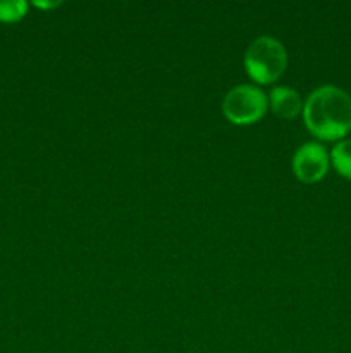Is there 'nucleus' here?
I'll return each instance as SVG.
<instances>
[{
	"mask_svg": "<svg viewBox=\"0 0 351 353\" xmlns=\"http://www.w3.org/2000/svg\"><path fill=\"white\" fill-rule=\"evenodd\" d=\"M303 119L320 140L344 138L351 131V97L336 85L319 86L303 103Z\"/></svg>",
	"mask_w": 351,
	"mask_h": 353,
	"instance_id": "1",
	"label": "nucleus"
},
{
	"mask_svg": "<svg viewBox=\"0 0 351 353\" xmlns=\"http://www.w3.org/2000/svg\"><path fill=\"white\" fill-rule=\"evenodd\" d=\"M288 50L277 38L258 37L248 45L244 52V69L255 83L270 85L275 83L286 71Z\"/></svg>",
	"mask_w": 351,
	"mask_h": 353,
	"instance_id": "2",
	"label": "nucleus"
},
{
	"mask_svg": "<svg viewBox=\"0 0 351 353\" xmlns=\"http://www.w3.org/2000/svg\"><path fill=\"white\" fill-rule=\"evenodd\" d=\"M268 99L264 93V90L258 88L257 85L243 83L236 85L226 93L222 102L224 116L227 121L237 126H248L262 117L267 112Z\"/></svg>",
	"mask_w": 351,
	"mask_h": 353,
	"instance_id": "3",
	"label": "nucleus"
},
{
	"mask_svg": "<svg viewBox=\"0 0 351 353\" xmlns=\"http://www.w3.org/2000/svg\"><path fill=\"white\" fill-rule=\"evenodd\" d=\"M330 157L319 141H306L292 155V172L301 183H319L329 171Z\"/></svg>",
	"mask_w": 351,
	"mask_h": 353,
	"instance_id": "4",
	"label": "nucleus"
},
{
	"mask_svg": "<svg viewBox=\"0 0 351 353\" xmlns=\"http://www.w3.org/2000/svg\"><path fill=\"white\" fill-rule=\"evenodd\" d=\"M268 102H270L272 112L281 119H292L299 112H303L301 97L291 86H274L270 95H268Z\"/></svg>",
	"mask_w": 351,
	"mask_h": 353,
	"instance_id": "5",
	"label": "nucleus"
},
{
	"mask_svg": "<svg viewBox=\"0 0 351 353\" xmlns=\"http://www.w3.org/2000/svg\"><path fill=\"white\" fill-rule=\"evenodd\" d=\"M330 162L341 176L351 179V140H341L330 150Z\"/></svg>",
	"mask_w": 351,
	"mask_h": 353,
	"instance_id": "6",
	"label": "nucleus"
},
{
	"mask_svg": "<svg viewBox=\"0 0 351 353\" xmlns=\"http://www.w3.org/2000/svg\"><path fill=\"white\" fill-rule=\"evenodd\" d=\"M28 12V3L24 0H0V21L16 23L23 19Z\"/></svg>",
	"mask_w": 351,
	"mask_h": 353,
	"instance_id": "7",
	"label": "nucleus"
},
{
	"mask_svg": "<svg viewBox=\"0 0 351 353\" xmlns=\"http://www.w3.org/2000/svg\"><path fill=\"white\" fill-rule=\"evenodd\" d=\"M34 6L36 7H45V9H54V7L61 6V2H34Z\"/></svg>",
	"mask_w": 351,
	"mask_h": 353,
	"instance_id": "8",
	"label": "nucleus"
}]
</instances>
